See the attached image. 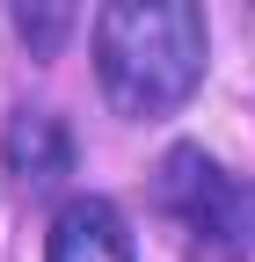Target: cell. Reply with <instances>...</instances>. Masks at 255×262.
Here are the masks:
<instances>
[{
  "label": "cell",
  "instance_id": "cell-2",
  "mask_svg": "<svg viewBox=\"0 0 255 262\" xmlns=\"http://www.w3.org/2000/svg\"><path fill=\"white\" fill-rule=\"evenodd\" d=\"M153 204H161L189 241L197 255L211 262H248L255 255V189L219 168L204 146H175L161 168H153Z\"/></svg>",
  "mask_w": 255,
  "mask_h": 262
},
{
  "label": "cell",
  "instance_id": "cell-4",
  "mask_svg": "<svg viewBox=\"0 0 255 262\" xmlns=\"http://www.w3.org/2000/svg\"><path fill=\"white\" fill-rule=\"evenodd\" d=\"M44 262H132V226L110 196H66L51 219Z\"/></svg>",
  "mask_w": 255,
  "mask_h": 262
},
{
  "label": "cell",
  "instance_id": "cell-3",
  "mask_svg": "<svg viewBox=\"0 0 255 262\" xmlns=\"http://www.w3.org/2000/svg\"><path fill=\"white\" fill-rule=\"evenodd\" d=\"M0 153H8V175H15L29 196H44V189H58V182L73 175V131L58 124L51 110H15Z\"/></svg>",
  "mask_w": 255,
  "mask_h": 262
},
{
  "label": "cell",
  "instance_id": "cell-1",
  "mask_svg": "<svg viewBox=\"0 0 255 262\" xmlns=\"http://www.w3.org/2000/svg\"><path fill=\"white\" fill-rule=\"evenodd\" d=\"M204 8L197 0H102L95 22V88L132 124L175 117L204 80Z\"/></svg>",
  "mask_w": 255,
  "mask_h": 262
},
{
  "label": "cell",
  "instance_id": "cell-5",
  "mask_svg": "<svg viewBox=\"0 0 255 262\" xmlns=\"http://www.w3.org/2000/svg\"><path fill=\"white\" fill-rule=\"evenodd\" d=\"M73 15H80V0H8V22H15V37L29 58H58L73 37Z\"/></svg>",
  "mask_w": 255,
  "mask_h": 262
}]
</instances>
